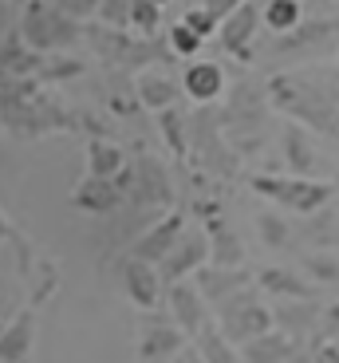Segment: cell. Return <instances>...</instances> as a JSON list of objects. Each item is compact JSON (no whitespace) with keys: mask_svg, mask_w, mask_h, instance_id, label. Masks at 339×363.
<instances>
[{"mask_svg":"<svg viewBox=\"0 0 339 363\" xmlns=\"http://www.w3.org/2000/svg\"><path fill=\"white\" fill-rule=\"evenodd\" d=\"M79 118L47 95L40 79L0 72V130L12 138H44L59 130H75Z\"/></svg>","mask_w":339,"mask_h":363,"instance_id":"6da1fadb","label":"cell"},{"mask_svg":"<svg viewBox=\"0 0 339 363\" xmlns=\"http://www.w3.org/2000/svg\"><path fill=\"white\" fill-rule=\"evenodd\" d=\"M16 28H20V36L28 40V48H36V52H67L79 40H87V28L79 20L44 4V0H28Z\"/></svg>","mask_w":339,"mask_h":363,"instance_id":"7a4b0ae2","label":"cell"},{"mask_svg":"<svg viewBox=\"0 0 339 363\" xmlns=\"http://www.w3.org/2000/svg\"><path fill=\"white\" fill-rule=\"evenodd\" d=\"M257 194H265V198H272L276 206L292 209V213H316V209H323L331 201V186L328 182H316V178H300V174H257V178L248 182Z\"/></svg>","mask_w":339,"mask_h":363,"instance_id":"3957f363","label":"cell"},{"mask_svg":"<svg viewBox=\"0 0 339 363\" xmlns=\"http://www.w3.org/2000/svg\"><path fill=\"white\" fill-rule=\"evenodd\" d=\"M217 316H221V332L233 340V344H245L253 336H265L276 328V316L257 300V284L233 292L225 304H217Z\"/></svg>","mask_w":339,"mask_h":363,"instance_id":"277c9868","label":"cell"},{"mask_svg":"<svg viewBox=\"0 0 339 363\" xmlns=\"http://www.w3.org/2000/svg\"><path fill=\"white\" fill-rule=\"evenodd\" d=\"M134 209H166L174 201V182L166 174L162 158L154 155H138L130 162V190H127Z\"/></svg>","mask_w":339,"mask_h":363,"instance_id":"5b68a950","label":"cell"},{"mask_svg":"<svg viewBox=\"0 0 339 363\" xmlns=\"http://www.w3.org/2000/svg\"><path fill=\"white\" fill-rule=\"evenodd\" d=\"M185 332L174 324V316H158V308L142 312L138 320V355L146 363H170L185 347Z\"/></svg>","mask_w":339,"mask_h":363,"instance_id":"8992f818","label":"cell"},{"mask_svg":"<svg viewBox=\"0 0 339 363\" xmlns=\"http://www.w3.org/2000/svg\"><path fill=\"white\" fill-rule=\"evenodd\" d=\"M202 264H209V233H205V229H193V233L178 237L174 249L158 261V277H162V284L170 289V284L193 277Z\"/></svg>","mask_w":339,"mask_h":363,"instance_id":"52a82bcc","label":"cell"},{"mask_svg":"<svg viewBox=\"0 0 339 363\" xmlns=\"http://www.w3.org/2000/svg\"><path fill=\"white\" fill-rule=\"evenodd\" d=\"M40 308L36 300H24L20 312L0 328V363H28L32 347H36V320H40Z\"/></svg>","mask_w":339,"mask_h":363,"instance_id":"ba28073f","label":"cell"},{"mask_svg":"<svg viewBox=\"0 0 339 363\" xmlns=\"http://www.w3.org/2000/svg\"><path fill=\"white\" fill-rule=\"evenodd\" d=\"M119 281H122L127 300H130V304H138L142 312L158 308V300H162V292H166L162 277H158V264L138 261V257H130V253L119 261Z\"/></svg>","mask_w":339,"mask_h":363,"instance_id":"9c48e42d","label":"cell"},{"mask_svg":"<svg viewBox=\"0 0 339 363\" xmlns=\"http://www.w3.org/2000/svg\"><path fill=\"white\" fill-rule=\"evenodd\" d=\"M166 300H170V316H174V324L182 328L190 340H197V332L209 324V300L202 296V289L178 281V284L166 289Z\"/></svg>","mask_w":339,"mask_h":363,"instance_id":"30bf717a","label":"cell"},{"mask_svg":"<svg viewBox=\"0 0 339 363\" xmlns=\"http://www.w3.org/2000/svg\"><path fill=\"white\" fill-rule=\"evenodd\" d=\"M182 233H185V218H182V213H166L162 221H154L150 229H142V233H138L134 241H130L127 253H130V257H138V261L158 264L166 253H170V249H174V241H178Z\"/></svg>","mask_w":339,"mask_h":363,"instance_id":"8fae6325","label":"cell"},{"mask_svg":"<svg viewBox=\"0 0 339 363\" xmlns=\"http://www.w3.org/2000/svg\"><path fill=\"white\" fill-rule=\"evenodd\" d=\"M193 281H197V289H202V296L209 300L213 308L217 304H225V300L233 296V292L248 289V284H257L248 272L241 269H229V264H202V269L193 272Z\"/></svg>","mask_w":339,"mask_h":363,"instance_id":"7c38bea8","label":"cell"},{"mask_svg":"<svg viewBox=\"0 0 339 363\" xmlns=\"http://www.w3.org/2000/svg\"><path fill=\"white\" fill-rule=\"evenodd\" d=\"M75 209H83V213H91V218H103V213H110V209H119L122 201V190L115 178H95V174H87V178L75 186L71 194Z\"/></svg>","mask_w":339,"mask_h":363,"instance_id":"4fadbf2b","label":"cell"},{"mask_svg":"<svg viewBox=\"0 0 339 363\" xmlns=\"http://www.w3.org/2000/svg\"><path fill=\"white\" fill-rule=\"evenodd\" d=\"M285 336H292L296 344H320V304L316 300H292L280 312H272Z\"/></svg>","mask_w":339,"mask_h":363,"instance_id":"5bb4252c","label":"cell"},{"mask_svg":"<svg viewBox=\"0 0 339 363\" xmlns=\"http://www.w3.org/2000/svg\"><path fill=\"white\" fill-rule=\"evenodd\" d=\"M257 20H260L257 4H248L245 0L233 16L221 20V28H217L221 48H225L229 55H237V60H248V44H253V36H257Z\"/></svg>","mask_w":339,"mask_h":363,"instance_id":"9a60e30c","label":"cell"},{"mask_svg":"<svg viewBox=\"0 0 339 363\" xmlns=\"http://www.w3.org/2000/svg\"><path fill=\"white\" fill-rule=\"evenodd\" d=\"M339 32L335 20H316V24H300L285 36H276L272 52H288V55H320L328 48V40Z\"/></svg>","mask_w":339,"mask_h":363,"instance_id":"2e32d148","label":"cell"},{"mask_svg":"<svg viewBox=\"0 0 339 363\" xmlns=\"http://www.w3.org/2000/svg\"><path fill=\"white\" fill-rule=\"evenodd\" d=\"M44 55H47V52L28 48V40L20 36V28H12V32H4V40H0V72L24 75V79H36L40 67H44Z\"/></svg>","mask_w":339,"mask_h":363,"instance_id":"e0dca14e","label":"cell"},{"mask_svg":"<svg viewBox=\"0 0 339 363\" xmlns=\"http://www.w3.org/2000/svg\"><path fill=\"white\" fill-rule=\"evenodd\" d=\"M182 87L193 103H213L221 91H225V72H221V64H213V60H197V64L185 67Z\"/></svg>","mask_w":339,"mask_h":363,"instance_id":"ac0fdd59","label":"cell"},{"mask_svg":"<svg viewBox=\"0 0 339 363\" xmlns=\"http://www.w3.org/2000/svg\"><path fill=\"white\" fill-rule=\"evenodd\" d=\"M237 347H241V363H285L288 355L296 352V340L272 328V332L253 336V340H245V344H237Z\"/></svg>","mask_w":339,"mask_h":363,"instance_id":"d6986e66","label":"cell"},{"mask_svg":"<svg viewBox=\"0 0 339 363\" xmlns=\"http://www.w3.org/2000/svg\"><path fill=\"white\" fill-rule=\"evenodd\" d=\"M253 281L260 284V289L276 292V296H292V300H316V289L304 277H296V272L280 269V264H268V269H260Z\"/></svg>","mask_w":339,"mask_h":363,"instance_id":"ffe728a7","label":"cell"},{"mask_svg":"<svg viewBox=\"0 0 339 363\" xmlns=\"http://www.w3.org/2000/svg\"><path fill=\"white\" fill-rule=\"evenodd\" d=\"M122 170H127L122 146H115L110 138H87V174H95V178H119Z\"/></svg>","mask_w":339,"mask_h":363,"instance_id":"44dd1931","label":"cell"},{"mask_svg":"<svg viewBox=\"0 0 339 363\" xmlns=\"http://www.w3.org/2000/svg\"><path fill=\"white\" fill-rule=\"evenodd\" d=\"M134 95H138L142 107L166 111V107H174V99H178V83L170 79V75H162V72H142L138 83H134Z\"/></svg>","mask_w":339,"mask_h":363,"instance_id":"7402d4cb","label":"cell"},{"mask_svg":"<svg viewBox=\"0 0 339 363\" xmlns=\"http://www.w3.org/2000/svg\"><path fill=\"white\" fill-rule=\"evenodd\" d=\"M197 352H202L205 363H241V347L233 344V340L221 332V324H213V320L197 332Z\"/></svg>","mask_w":339,"mask_h":363,"instance_id":"603a6c76","label":"cell"},{"mask_svg":"<svg viewBox=\"0 0 339 363\" xmlns=\"http://www.w3.org/2000/svg\"><path fill=\"white\" fill-rule=\"evenodd\" d=\"M260 24L268 32H276V36H285V32L304 24V4L300 0H268L265 9H260Z\"/></svg>","mask_w":339,"mask_h":363,"instance_id":"cb8c5ba5","label":"cell"},{"mask_svg":"<svg viewBox=\"0 0 339 363\" xmlns=\"http://www.w3.org/2000/svg\"><path fill=\"white\" fill-rule=\"evenodd\" d=\"M205 233H209V261L213 264H229V269H237V264L245 261L241 241L229 233V229L221 233V221H209V225H205Z\"/></svg>","mask_w":339,"mask_h":363,"instance_id":"d4e9b609","label":"cell"},{"mask_svg":"<svg viewBox=\"0 0 339 363\" xmlns=\"http://www.w3.org/2000/svg\"><path fill=\"white\" fill-rule=\"evenodd\" d=\"M127 28L138 32V36H154L158 28H162V4L158 0H130Z\"/></svg>","mask_w":339,"mask_h":363,"instance_id":"484cf974","label":"cell"},{"mask_svg":"<svg viewBox=\"0 0 339 363\" xmlns=\"http://www.w3.org/2000/svg\"><path fill=\"white\" fill-rule=\"evenodd\" d=\"M285 150H288V158H292V170L300 174V178H308V174H316V170H320V158L312 155V146H308V138H304L296 127L285 135Z\"/></svg>","mask_w":339,"mask_h":363,"instance_id":"4316f807","label":"cell"},{"mask_svg":"<svg viewBox=\"0 0 339 363\" xmlns=\"http://www.w3.org/2000/svg\"><path fill=\"white\" fill-rule=\"evenodd\" d=\"M75 75H83V60H67V55L47 52L44 55V67H40L36 79L47 87V83H64V79H75Z\"/></svg>","mask_w":339,"mask_h":363,"instance_id":"83f0119b","label":"cell"},{"mask_svg":"<svg viewBox=\"0 0 339 363\" xmlns=\"http://www.w3.org/2000/svg\"><path fill=\"white\" fill-rule=\"evenodd\" d=\"M166 44H170V52H174V55H182V60H193V55L202 52L205 40L197 36L190 24H174L170 32H166Z\"/></svg>","mask_w":339,"mask_h":363,"instance_id":"f1b7e54d","label":"cell"},{"mask_svg":"<svg viewBox=\"0 0 339 363\" xmlns=\"http://www.w3.org/2000/svg\"><path fill=\"white\" fill-rule=\"evenodd\" d=\"M257 229H260V241H265L268 249H285L288 245V221H280L276 213H260Z\"/></svg>","mask_w":339,"mask_h":363,"instance_id":"f546056e","label":"cell"},{"mask_svg":"<svg viewBox=\"0 0 339 363\" xmlns=\"http://www.w3.org/2000/svg\"><path fill=\"white\" fill-rule=\"evenodd\" d=\"M182 24H190L193 32L202 40H209V36H217V28H221V20L213 16L205 4H193V9H185V16H182Z\"/></svg>","mask_w":339,"mask_h":363,"instance_id":"4dcf8cb0","label":"cell"},{"mask_svg":"<svg viewBox=\"0 0 339 363\" xmlns=\"http://www.w3.org/2000/svg\"><path fill=\"white\" fill-rule=\"evenodd\" d=\"M127 12L130 0H99V20L110 28H127Z\"/></svg>","mask_w":339,"mask_h":363,"instance_id":"1f68e13d","label":"cell"},{"mask_svg":"<svg viewBox=\"0 0 339 363\" xmlns=\"http://www.w3.org/2000/svg\"><path fill=\"white\" fill-rule=\"evenodd\" d=\"M44 4H52V9L67 12V16H75V20H87V16L99 12V0H44Z\"/></svg>","mask_w":339,"mask_h":363,"instance_id":"d6a6232c","label":"cell"},{"mask_svg":"<svg viewBox=\"0 0 339 363\" xmlns=\"http://www.w3.org/2000/svg\"><path fill=\"white\" fill-rule=\"evenodd\" d=\"M162 115V127H166V138H170V146H174L178 155L185 150V138H182V118H178V111L174 107H166V111H158Z\"/></svg>","mask_w":339,"mask_h":363,"instance_id":"836d02e7","label":"cell"},{"mask_svg":"<svg viewBox=\"0 0 339 363\" xmlns=\"http://www.w3.org/2000/svg\"><path fill=\"white\" fill-rule=\"evenodd\" d=\"M320 344H339V304L323 308V316H320Z\"/></svg>","mask_w":339,"mask_h":363,"instance_id":"e575fe53","label":"cell"},{"mask_svg":"<svg viewBox=\"0 0 339 363\" xmlns=\"http://www.w3.org/2000/svg\"><path fill=\"white\" fill-rule=\"evenodd\" d=\"M308 272H312V277H320V281H339V261H328V257H320V261H316V257H308Z\"/></svg>","mask_w":339,"mask_h":363,"instance_id":"d590c367","label":"cell"},{"mask_svg":"<svg viewBox=\"0 0 339 363\" xmlns=\"http://www.w3.org/2000/svg\"><path fill=\"white\" fill-rule=\"evenodd\" d=\"M202 4H205V9H209L217 20H225V16H233V12L245 4V0H202Z\"/></svg>","mask_w":339,"mask_h":363,"instance_id":"8d00e7d4","label":"cell"},{"mask_svg":"<svg viewBox=\"0 0 339 363\" xmlns=\"http://www.w3.org/2000/svg\"><path fill=\"white\" fill-rule=\"evenodd\" d=\"M312 363H339V344H316Z\"/></svg>","mask_w":339,"mask_h":363,"instance_id":"74e56055","label":"cell"},{"mask_svg":"<svg viewBox=\"0 0 339 363\" xmlns=\"http://www.w3.org/2000/svg\"><path fill=\"white\" fill-rule=\"evenodd\" d=\"M16 229H12V221H8V213H4V209H0V245H4V241H16Z\"/></svg>","mask_w":339,"mask_h":363,"instance_id":"f35d334b","label":"cell"},{"mask_svg":"<svg viewBox=\"0 0 339 363\" xmlns=\"http://www.w3.org/2000/svg\"><path fill=\"white\" fill-rule=\"evenodd\" d=\"M170 363H205V359H202V352H197V347H182V352H178Z\"/></svg>","mask_w":339,"mask_h":363,"instance_id":"ab89813d","label":"cell"},{"mask_svg":"<svg viewBox=\"0 0 339 363\" xmlns=\"http://www.w3.org/2000/svg\"><path fill=\"white\" fill-rule=\"evenodd\" d=\"M158 4H162V9H166V4H170V0H158Z\"/></svg>","mask_w":339,"mask_h":363,"instance_id":"60d3db41","label":"cell"},{"mask_svg":"<svg viewBox=\"0 0 339 363\" xmlns=\"http://www.w3.org/2000/svg\"><path fill=\"white\" fill-rule=\"evenodd\" d=\"M12 4H28V0H12Z\"/></svg>","mask_w":339,"mask_h":363,"instance_id":"b9f144b4","label":"cell"}]
</instances>
